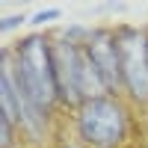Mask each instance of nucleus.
<instances>
[{"mask_svg":"<svg viewBox=\"0 0 148 148\" xmlns=\"http://www.w3.org/2000/svg\"><path fill=\"white\" fill-rule=\"evenodd\" d=\"M18 74L42 110H47L56 101L59 89H56V71H53V51L47 47L45 39L30 36L18 47Z\"/></svg>","mask_w":148,"mask_h":148,"instance_id":"1","label":"nucleus"},{"mask_svg":"<svg viewBox=\"0 0 148 148\" xmlns=\"http://www.w3.org/2000/svg\"><path fill=\"white\" fill-rule=\"evenodd\" d=\"M80 133L95 148H113L125 136V110L110 98L86 101L80 107Z\"/></svg>","mask_w":148,"mask_h":148,"instance_id":"2","label":"nucleus"},{"mask_svg":"<svg viewBox=\"0 0 148 148\" xmlns=\"http://www.w3.org/2000/svg\"><path fill=\"white\" fill-rule=\"evenodd\" d=\"M119 59L127 92L148 101V39L142 30H125L119 36Z\"/></svg>","mask_w":148,"mask_h":148,"instance_id":"3","label":"nucleus"},{"mask_svg":"<svg viewBox=\"0 0 148 148\" xmlns=\"http://www.w3.org/2000/svg\"><path fill=\"white\" fill-rule=\"evenodd\" d=\"M0 86H6V89L12 92V101H15V110H18V121H21L30 133L39 136V133H42V125H45V110L33 101V95L27 92V86H24L18 68H12L6 56H3V71H0Z\"/></svg>","mask_w":148,"mask_h":148,"instance_id":"4","label":"nucleus"},{"mask_svg":"<svg viewBox=\"0 0 148 148\" xmlns=\"http://www.w3.org/2000/svg\"><path fill=\"white\" fill-rule=\"evenodd\" d=\"M86 51L95 59L107 89H119L125 83V77H121V59H119V39H113L110 33H95L89 39V45H86Z\"/></svg>","mask_w":148,"mask_h":148,"instance_id":"5","label":"nucleus"},{"mask_svg":"<svg viewBox=\"0 0 148 148\" xmlns=\"http://www.w3.org/2000/svg\"><path fill=\"white\" fill-rule=\"evenodd\" d=\"M77 45L62 42L53 45V71H56V89L59 98H65L68 104H74L80 98V83H77Z\"/></svg>","mask_w":148,"mask_h":148,"instance_id":"6","label":"nucleus"},{"mask_svg":"<svg viewBox=\"0 0 148 148\" xmlns=\"http://www.w3.org/2000/svg\"><path fill=\"white\" fill-rule=\"evenodd\" d=\"M77 83H80V98H86V101H98L107 92V83L101 77V71H98L95 59L86 51V45L77 51Z\"/></svg>","mask_w":148,"mask_h":148,"instance_id":"7","label":"nucleus"}]
</instances>
